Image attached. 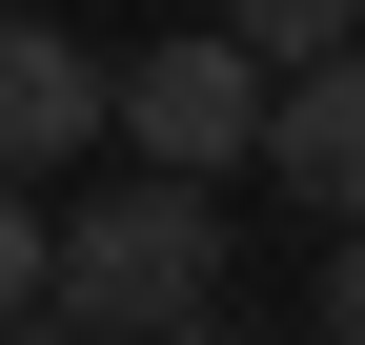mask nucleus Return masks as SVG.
Returning a JSON list of instances; mask_svg holds the SVG:
<instances>
[{
  "mask_svg": "<svg viewBox=\"0 0 365 345\" xmlns=\"http://www.w3.org/2000/svg\"><path fill=\"white\" fill-rule=\"evenodd\" d=\"M41 305L102 325V345H203V325H223V183H163V163H143V183L61 203Z\"/></svg>",
  "mask_w": 365,
  "mask_h": 345,
  "instance_id": "1",
  "label": "nucleus"
},
{
  "mask_svg": "<svg viewBox=\"0 0 365 345\" xmlns=\"http://www.w3.org/2000/svg\"><path fill=\"white\" fill-rule=\"evenodd\" d=\"M102 143L163 163V183H223V163H264V61H244L223 21L143 41V61H102Z\"/></svg>",
  "mask_w": 365,
  "mask_h": 345,
  "instance_id": "2",
  "label": "nucleus"
},
{
  "mask_svg": "<svg viewBox=\"0 0 365 345\" xmlns=\"http://www.w3.org/2000/svg\"><path fill=\"white\" fill-rule=\"evenodd\" d=\"M264 163H284V203H325V224H365V41L304 81H264Z\"/></svg>",
  "mask_w": 365,
  "mask_h": 345,
  "instance_id": "3",
  "label": "nucleus"
},
{
  "mask_svg": "<svg viewBox=\"0 0 365 345\" xmlns=\"http://www.w3.org/2000/svg\"><path fill=\"white\" fill-rule=\"evenodd\" d=\"M102 143V61H81L61 21H0V183H41V163Z\"/></svg>",
  "mask_w": 365,
  "mask_h": 345,
  "instance_id": "4",
  "label": "nucleus"
},
{
  "mask_svg": "<svg viewBox=\"0 0 365 345\" xmlns=\"http://www.w3.org/2000/svg\"><path fill=\"white\" fill-rule=\"evenodd\" d=\"M223 41H244L264 81H304V61H345V41H365V0H223Z\"/></svg>",
  "mask_w": 365,
  "mask_h": 345,
  "instance_id": "5",
  "label": "nucleus"
},
{
  "mask_svg": "<svg viewBox=\"0 0 365 345\" xmlns=\"http://www.w3.org/2000/svg\"><path fill=\"white\" fill-rule=\"evenodd\" d=\"M41 264H61V224H41V203L0 183V325H41Z\"/></svg>",
  "mask_w": 365,
  "mask_h": 345,
  "instance_id": "6",
  "label": "nucleus"
},
{
  "mask_svg": "<svg viewBox=\"0 0 365 345\" xmlns=\"http://www.w3.org/2000/svg\"><path fill=\"white\" fill-rule=\"evenodd\" d=\"M304 325H325V345H365V224L325 244V305H304Z\"/></svg>",
  "mask_w": 365,
  "mask_h": 345,
  "instance_id": "7",
  "label": "nucleus"
},
{
  "mask_svg": "<svg viewBox=\"0 0 365 345\" xmlns=\"http://www.w3.org/2000/svg\"><path fill=\"white\" fill-rule=\"evenodd\" d=\"M0 345H102V325H61V305H41V325H0Z\"/></svg>",
  "mask_w": 365,
  "mask_h": 345,
  "instance_id": "8",
  "label": "nucleus"
},
{
  "mask_svg": "<svg viewBox=\"0 0 365 345\" xmlns=\"http://www.w3.org/2000/svg\"><path fill=\"white\" fill-rule=\"evenodd\" d=\"M203 345H244V325H203Z\"/></svg>",
  "mask_w": 365,
  "mask_h": 345,
  "instance_id": "9",
  "label": "nucleus"
}]
</instances>
